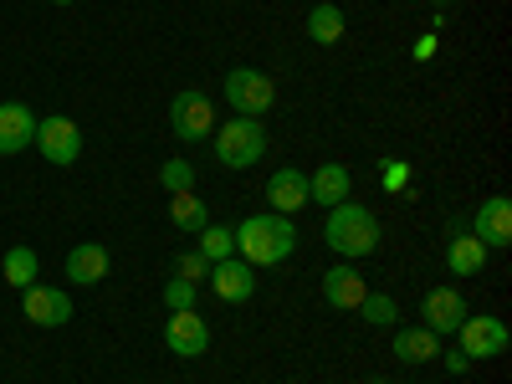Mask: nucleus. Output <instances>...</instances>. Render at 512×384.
Listing matches in <instances>:
<instances>
[{
  "instance_id": "obj_18",
  "label": "nucleus",
  "mask_w": 512,
  "mask_h": 384,
  "mask_svg": "<svg viewBox=\"0 0 512 384\" xmlns=\"http://www.w3.org/2000/svg\"><path fill=\"white\" fill-rule=\"evenodd\" d=\"M395 359H405V364H431V359H441V338L431 333V328H400L395 333Z\"/></svg>"
},
{
  "instance_id": "obj_6",
  "label": "nucleus",
  "mask_w": 512,
  "mask_h": 384,
  "mask_svg": "<svg viewBox=\"0 0 512 384\" xmlns=\"http://www.w3.org/2000/svg\"><path fill=\"white\" fill-rule=\"evenodd\" d=\"M36 149H41V159L47 164H77L82 159V128L72 123V118H62V113H47V118H36V139H31Z\"/></svg>"
},
{
  "instance_id": "obj_17",
  "label": "nucleus",
  "mask_w": 512,
  "mask_h": 384,
  "mask_svg": "<svg viewBox=\"0 0 512 384\" xmlns=\"http://www.w3.org/2000/svg\"><path fill=\"white\" fill-rule=\"evenodd\" d=\"M354 195V180H349V169L344 164H318V175H308V200L318 205H344Z\"/></svg>"
},
{
  "instance_id": "obj_14",
  "label": "nucleus",
  "mask_w": 512,
  "mask_h": 384,
  "mask_svg": "<svg viewBox=\"0 0 512 384\" xmlns=\"http://www.w3.org/2000/svg\"><path fill=\"white\" fill-rule=\"evenodd\" d=\"M364 292L369 287H364L354 262H338L333 272H323V297H328V308H338V313H354L364 303Z\"/></svg>"
},
{
  "instance_id": "obj_32",
  "label": "nucleus",
  "mask_w": 512,
  "mask_h": 384,
  "mask_svg": "<svg viewBox=\"0 0 512 384\" xmlns=\"http://www.w3.org/2000/svg\"><path fill=\"white\" fill-rule=\"evenodd\" d=\"M52 6H72V0H52Z\"/></svg>"
},
{
  "instance_id": "obj_19",
  "label": "nucleus",
  "mask_w": 512,
  "mask_h": 384,
  "mask_svg": "<svg viewBox=\"0 0 512 384\" xmlns=\"http://www.w3.org/2000/svg\"><path fill=\"white\" fill-rule=\"evenodd\" d=\"M487 256H492V251H487L477 236H461V231H456L451 246H446V267H451L456 277H477V272L487 267Z\"/></svg>"
},
{
  "instance_id": "obj_4",
  "label": "nucleus",
  "mask_w": 512,
  "mask_h": 384,
  "mask_svg": "<svg viewBox=\"0 0 512 384\" xmlns=\"http://www.w3.org/2000/svg\"><path fill=\"white\" fill-rule=\"evenodd\" d=\"M221 93H226V103H231L241 118H256V113H267V108L277 103V82H272L262 67H236V72H226Z\"/></svg>"
},
{
  "instance_id": "obj_26",
  "label": "nucleus",
  "mask_w": 512,
  "mask_h": 384,
  "mask_svg": "<svg viewBox=\"0 0 512 384\" xmlns=\"http://www.w3.org/2000/svg\"><path fill=\"white\" fill-rule=\"evenodd\" d=\"M164 308H169V313L195 308V282H185V277H169V282H164Z\"/></svg>"
},
{
  "instance_id": "obj_2",
  "label": "nucleus",
  "mask_w": 512,
  "mask_h": 384,
  "mask_svg": "<svg viewBox=\"0 0 512 384\" xmlns=\"http://www.w3.org/2000/svg\"><path fill=\"white\" fill-rule=\"evenodd\" d=\"M328 246L344 256V262H359V256L379 251V221H374V210L359 205V200H344V205H333L328 210V226H323Z\"/></svg>"
},
{
  "instance_id": "obj_9",
  "label": "nucleus",
  "mask_w": 512,
  "mask_h": 384,
  "mask_svg": "<svg viewBox=\"0 0 512 384\" xmlns=\"http://www.w3.org/2000/svg\"><path fill=\"white\" fill-rule=\"evenodd\" d=\"M461 318H466V297L456 287H431L420 297V323L431 328L436 338H451L461 328Z\"/></svg>"
},
{
  "instance_id": "obj_7",
  "label": "nucleus",
  "mask_w": 512,
  "mask_h": 384,
  "mask_svg": "<svg viewBox=\"0 0 512 384\" xmlns=\"http://www.w3.org/2000/svg\"><path fill=\"white\" fill-rule=\"evenodd\" d=\"M456 338H461V354L466 359H497L507 349V323L492 318V313H482V318L466 313L461 328H456Z\"/></svg>"
},
{
  "instance_id": "obj_1",
  "label": "nucleus",
  "mask_w": 512,
  "mask_h": 384,
  "mask_svg": "<svg viewBox=\"0 0 512 384\" xmlns=\"http://www.w3.org/2000/svg\"><path fill=\"white\" fill-rule=\"evenodd\" d=\"M236 251H241V262H251V267H277V262H287V256L297 251V226H292V216H277V210L246 216V221L236 226Z\"/></svg>"
},
{
  "instance_id": "obj_3",
  "label": "nucleus",
  "mask_w": 512,
  "mask_h": 384,
  "mask_svg": "<svg viewBox=\"0 0 512 384\" xmlns=\"http://www.w3.org/2000/svg\"><path fill=\"white\" fill-rule=\"evenodd\" d=\"M262 154H267V128H262V118H226L221 128H216V159L226 164V169H251V164H262Z\"/></svg>"
},
{
  "instance_id": "obj_11",
  "label": "nucleus",
  "mask_w": 512,
  "mask_h": 384,
  "mask_svg": "<svg viewBox=\"0 0 512 384\" xmlns=\"http://www.w3.org/2000/svg\"><path fill=\"white\" fill-rule=\"evenodd\" d=\"M472 236H477L487 251H502V246H512V200H507V195H492V200H482V210L472 216Z\"/></svg>"
},
{
  "instance_id": "obj_22",
  "label": "nucleus",
  "mask_w": 512,
  "mask_h": 384,
  "mask_svg": "<svg viewBox=\"0 0 512 384\" xmlns=\"http://www.w3.org/2000/svg\"><path fill=\"white\" fill-rule=\"evenodd\" d=\"M36 277H41V256H36L31 246H11V251H6V282L26 292Z\"/></svg>"
},
{
  "instance_id": "obj_21",
  "label": "nucleus",
  "mask_w": 512,
  "mask_h": 384,
  "mask_svg": "<svg viewBox=\"0 0 512 384\" xmlns=\"http://www.w3.org/2000/svg\"><path fill=\"white\" fill-rule=\"evenodd\" d=\"M308 36L318 47H333V41H344V11L333 6V0H313V16H308Z\"/></svg>"
},
{
  "instance_id": "obj_16",
  "label": "nucleus",
  "mask_w": 512,
  "mask_h": 384,
  "mask_svg": "<svg viewBox=\"0 0 512 384\" xmlns=\"http://www.w3.org/2000/svg\"><path fill=\"white\" fill-rule=\"evenodd\" d=\"M36 139V113L26 103H0V154H21Z\"/></svg>"
},
{
  "instance_id": "obj_13",
  "label": "nucleus",
  "mask_w": 512,
  "mask_h": 384,
  "mask_svg": "<svg viewBox=\"0 0 512 384\" xmlns=\"http://www.w3.org/2000/svg\"><path fill=\"white\" fill-rule=\"evenodd\" d=\"M267 205L277 210V216H297V210L308 205V175H303V169L282 164L277 175L267 180Z\"/></svg>"
},
{
  "instance_id": "obj_12",
  "label": "nucleus",
  "mask_w": 512,
  "mask_h": 384,
  "mask_svg": "<svg viewBox=\"0 0 512 384\" xmlns=\"http://www.w3.org/2000/svg\"><path fill=\"white\" fill-rule=\"evenodd\" d=\"M210 287H216L221 303H246V297L256 292V267L241 262V256H226V262H210Z\"/></svg>"
},
{
  "instance_id": "obj_10",
  "label": "nucleus",
  "mask_w": 512,
  "mask_h": 384,
  "mask_svg": "<svg viewBox=\"0 0 512 384\" xmlns=\"http://www.w3.org/2000/svg\"><path fill=\"white\" fill-rule=\"evenodd\" d=\"M21 313H26L36 328H62V323H72V297H67L62 287L31 282V287L21 292Z\"/></svg>"
},
{
  "instance_id": "obj_30",
  "label": "nucleus",
  "mask_w": 512,
  "mask_h": 384,
  "mask_svg": "<svg viewBox=\"0 0 512 384\" xmlns=\"http://www.w3.org/2000/svg\"><path fill=\"white\" fill-rule=\"evenodd\" d=\"M441 359H446V369H451V374H466V369H472V359H466L461 349H451V354H441Z\"/></svg>"
},
{
  "instance_id": "obj_8",
  "label": "nucleus",
  "mask_w": 512,
  "mask_h": 384,
  "mask_svg": "<svg viewBox=\"0 0 512 384\" xmlns=\"http://www.w3.org/2000/svg\"><path fill=\"white\" fill-rule=\"evenodd\" d=\"M164 344H169V354H180V359H200V354L210 349V323H205L195 308L169 313V323H164Z\"/></svg>"
},
{
  "instance_id": "obj_23",
  "label": "nucleus",
  "mask_w": 512,
  "mask_h": 384,
  "mask_svg": "<svg viewBox=\"0 0 512 384\" xmlns=\"http://www.w3.org/2000/svg\"><path fill=\"white\" fill-rule=\"evenodd\" d=\"M195 251L205 256V262H226V256H236V231L231 226H205Z\"/></svg>"
},
{
  "instance_id": "obj_25",
  "label": "nucleus",
  "mask_w": 512,
  "mask_h": 384,
  "mask_svg": "<svg viewBox=\"0 0 512 384\" xmlns=\"http://www.w3.org/2000/svg\"><path fill=\"white\" fill-rule=\"evenodd\" d=\"M364 323H374V328H390L395 323V297H384V292H364V303L354 308Z\"/></svg>"
},
{
  "instance_id": "obj_31",
  "label": "nucleus",
  "mask_w": 512,
  "mask_h": 384,
  "mask_svg": "<svg viewBox=\"0 0 512 384\" xmlns=\"http://www.w3.org/2000/svg\"><path fill=\"white\" fill-rule=\"evenodd\" d=\"M364 384H390V379H364Z\"/></svg>"
},
{
  "instance_id": "obj_27",
  "label": "nucleus",
  "mask_w": 512,
  "mask_h": 384,
  "mask_svg": "<svg viewBox=\"0 0 512 384\" xmlns=\"http://www.w3.org/2000/svg\"><path fill=\"white\" fill-rule=\"evenodd\" d=\"M175 277H185V282H205L210 277V262H205V256L200 251H180V262H175Z\"/></svg>"
},
{
  "instance_id": "obj_15",
  "label": "nucleus",
  "mask_w": 512,
  "mask_h": 384,
  "mask_svg": "<svg viewBox=\"0 0 512 384\" xmlns=\"http://www.w3.org/2000/svg\"><path fill=\"white\" fill-rule=\"evenodd\" d=\"M108 267H113V256H108V246H98V241H82V246L67 251V277H72L77 287H98V282L108 277Z\"/></svg>"
},
{
  "instance_id": "obj_24",
  "label": "nucleus",
  "mask_w": 512,
  "mask_h": 384,
  "mask_svg": "<svg viewBox=\"0 0 512 384\" xmlns=\"http://www.w3.org/2000/svg\"><path fill=\"white\" fill-rule=\"evenodd\" d=\"M159 185H164L169 195L195 190V164H190V159H164V164H159Z\"/></svg>"
},
{
  "instance_id": "obj_29",
  "label": "nucleus",
  "mask_w": 512,
  "mask_h": 384,
  "mask_svg": "<svg viewBox=\"0 0 512 384\" xmlns=\"http://www.w3.org/2000/svg\"><path fill=\"white\" fill-rule=\"evenodd\" d=\"M425 57H436V31H425V36L415 41V62H425Z\"/></svg>"
},
{
  "instance_id": "obj_5",
  "label": "nucleus",
  "mask_w": 512,
  "mask_h": 384,
  "mask_svg": "<svg viewBox=\"0 0 512 384\" xmlns=\"http://www.w3.org/2000/svg\"><path fill=\"white\" fill-rule=\"evenodd\" d=\"M169 128H175L180 144H200L216 134V103H210L205 93H175V103H169Z\"/></svg>"
},
{
  "instance_id": "obj_28",
  "label": "nucleus",
  "mask_w": 512,
  "mask_h": 384,
  "mask_svg": "<svg viewBox=\"0 0 512 384\" xmlns=\"http://www.w3.org/2000/svg\"><path fill=\"white\" fill-rule=\"evenodd\" d=\"M379 185H384V190H405V185H410V164H405V159H384V164H379Z\"/></svg>"
},
{
  "instance_id": "obj_20",
  "label": "nucleus",
  "mask_w": 512,
  "mask_h": 384,
  "mask_svg": "<svg viewBox=\"0 0 512 384\" xmlns=\"http://www.w3.org/2000/svg\"><path fill=\"white\" fill-rule=\"evenodd\" d=\"M169 221H175L185 236H200L210 226V210H205V200L195 190H180V195H169Z\"/></svg>"
}]
</instances>
